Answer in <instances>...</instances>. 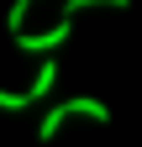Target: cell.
<instances>
[{
    "label": "cell",
    "mask_w": 142,
    "mask_h": 147,
    "mask_svg": "<svg viewBox=\"0 0 142 147\" xmlns=\"http://www.w3.org/2000/svg\"><path fill=\"white\" fill-rule=\"evenodd\" d=\"M95 5H111V11H126L132 0H63V16H68V21H74L79 11H95Z\"/></svg>",
    "instance_id": "cell-3"
},
{
    "label": "cell",
    "mask_w": 142,
    "mask_h": 147,
    "mask_svg": "<svg viewBox=\"0 0 142 147\" xmlns=\"http://www.w3.org/2000/svg\"><path fill=\"white\" fill-rule=\"evenodd\" d=\"M68 37H74V21L63 16V21H53L47 32H21V37H16V47H21V53H42V58H53Z\"/></svg>",
    "instance_id": "cell-1"
},
{
    "label": "cell",
    "mask_w": 142,
    "mask_h": 147,
    "mask_svg": "<svg viewBox=\"0 0 142 147\" xmlns=\"http://www.w3.org/2000/svg\"><path fill=\"white\" fill-rule=\"evenodd\" d=\"M32 5H37V0H16V5H11V37L26 32V11H32Z\"/></svg>",
    "instance_id": "cell-4"
},
{
    "label": "cell",
    "mask_w": 142,
    "mask_h": 147,
    "mask_svg": "<svg viewBox=\"0 0 142 147\" xmlns=\"http://www.w3.org/2000/svg\"><path fill=\"white\" fill-rule=\"evenodd\" d=\"M26 105H32L26 89H0V110H26Z\"/></svg>",
    "instance_id": "cell-5"
},
{
    "label": "cell",
    "mask_w": 142,
    "mask_h": 147,
    "mask_svg": "<svg viewBox=\"0 0 142 147\" xmlns=\"http://www.w3.org/2000/svg\"><path fill=\"white\" fill-rule=\"evenodd\" d=\"M53 84H58V63H53V58H42V68H37V79H32V89H26V95H32V100H42V95H53Z\"/></svg>",
    "instance_id": "cell-2"
}]
</instances>
